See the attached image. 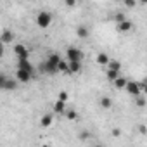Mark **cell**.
Returning a JSON list of instances; mask_svg holds the SVG:
<instances>
[{
  "label": "cell",
  "mask_w": 147,
  "mask_h": 147,
  "mask_svg": "<svg viewBox=\"0 0 147 147\" xmlns=\"http://www.w3.org/2000/svg\"><path fill=\"white\" fill-rule=\"evenodd\" d=\"M125 88H126V92H128L130 95H133V97H138V95L142 94L140 88H138V83H137V82H126Z\"/></svg>",
  "instance_id": "8992f818"
},
{
  "label": "cell",
  "mask_w": 147,
  "mask_h": 147,
  "mask_svg": "<svg viewBox=\"0 0 147 147\" xmlns=\"http://www.w3.org/2000/svg\"><path fill=\"white\" fill-rule=\"evenodd\" d=\"M18 69H23L30 75H35V66L28 61V59H18Z\"/></svg>",
  "instance_id": "277c9868"
},
{
  "label": "cell",
  "mask_w": 147,
  "mask_h": 147,
  "mask_svg": "<svg viewBox=\"0 0 147 147\" xmlns=\"http://www.w3.org/2000/svg\"><path fill=\"white\" fill-rule=\"evenodd\" d=\"M18 82L16 80H11V78H7L5 80V83H4V90H16L18 88Z\"/></svg>",
  "instance_id": "4fadbf2b"
},
{
  "label": "cell",
  "mask_w": 147,
  "mask_h": 147,
  "mask_svg": "<svg viewBox=\"0 0 147 147\" xmlns=\"http://www.w3.org/2000/svg\"><path fill=\"white\" fill-rule=\"evenodd\" d=\"M66 57L69 59V62H82L83 52H82L80 49H76V47H69V49L66 50Z\"/></svg>",
  "instance_id": "3957f363"
},
{
  "label": "cell",
  "mask_w": 147,
  "mask_h": 147,
  "mask_svg": "<svg viewBox=\"0 0 147 147\" xmlns=\"http://www.w3.org/2000/svg\"><path fill=\"white\" fill-rule=\"evenodd\" d=\"M0 40H2L4 45H5V43H11V42H14V33H12L11 30H4L2 35H0Z\"/></svg>",
  "instance_id": "9c48e42d"
},
{
  "label": "cell",
  "mask_w": 147,
  "mask_h": 147,
  "mask_svg": "<svg viewBox=\"0 0 147 147\" xmlns=\"http://www.w3.org/2000/svg\"><path fill=\"white\" fill-rule=\"evenodd\" d=\"M113 135H114V137H119V135H121V130H119V128H114V130H113Z\"/></svg>",
  "instance_id": "484cf974"
},
{
  "label": "cell",
  "mask_w": 147,
  "mask_h": 147,
  "mask_svg": "<svg viewBox=\"0 0 147 147\" xmlns=\"http://www.w3.org/2000/svg\"><path fill=\"white\" fill-rule=\"evenodd\" d=\"M14 54L18 55V59H28V55H30L28 49H26L23 43H16V45H14Z\"/></svg>",
  "instance_id": "5b68a950"
},
{
  "label": "cell",
  "mask_w": 147,
  "mask_h": 147,
  "mask_svg": "<svg viewBox=\"0 0 147 147\" xmlns=\"http://www.w3.org/2000/svg\"><path fill=\"white\" fill-rule=\"evenodd\" d=\"M76 35H78V38H87V36H88L87 26H78V28H76Z\"/></svg>",
  "instance_id": "ac0fdd59"
},
{
  "label": "cell",
  "mask_w": 147,
  "mask_h": 147,
  "mask_svg": "<svg viewBox=\"0 0 147 147\" xmlns=\"http://www.w3.org/2000/svg\"><path fill=\"white\" fill-rule=\"evenodd\" d=\"M52 121H54V113H45V114L42 116V119H40V125H42L43 128H49V126L52 125Z\"/></svg>",
  "instance_id": "ba28073f"
},
{
  "label": "cell",
  "mask_w": 147,
  "mask_h": 147,
  "mask_svg": "<svg viewBox=\"0 0 147 147\" xmlns=\"http://www.w3.org/2000/svg\"><path fill=\"white\" fill-rule=\"evenodd\" d=\"M107 69H109V71H118V73H119V69H121V62H119V61H109Z\"/></svg>",
  "instance_id": "2e32d148"
},
{
  "label": "cell",
  "mask_w": 147,
  "mask_h": 147,
  "mask_svg": "<svg viewBox=\"0 0 147 147\" xmlns=\"http://www.w3.org/2000/svg\"><path fill=\"white\" fill-rule=\"evenodd\" d=\"M67 73V62L64 61V59H61L59 61V64H57V73Z\"/></svg>",
  "instance_id": "ffe728a7"
},
{
  "label": "cell",
  "mask_w": 147,
  "mask_h": 147,
  "mask_svg": "<svg viewBox=\"0 0 147 147\" xmlns=\"http://www.w3.org/2000/svg\"><path fill=\"white\" fill-rule=\"evenodd\" d=\"M94 147H106V145H102V144H97V145H94Z\"/></svg>",
  "instance_id": "f546056e"
},
{
  "label": "cell",
  "mask_w": 147,
  "mask_h": 147,
  "mask_svg": "<svg viewBox=\"0 0 147 147\" xmlns=\"http://www.w3.org/2000/svg\"><path fill=\"white\" fill-rule=\"evenodd\" d=\"M5 80H7V76L4 75V73H0V88H4V83H5Z\"/></svg>",
  "instance_id": "d4e9b609"
},
{
  "label": "cell",
  "mask_w": 147,
  "mask_h": 147,
  "mask_svg": "<svg viewBox=\"0 0 147 147\" xmlns=\"http://www.w3.org/2000/svg\"><path fill=\"white\" fill-rule=\"evenodd\" d=\"M50 23H52V14L49 11H42L36 14V24L40 28H47V26H50Z\"/></svg>",
  "instance_id": "7a4b0ae2"
},
{
  "label": "cell",
  "mask_w": 147,
  "mask_h": 147,
  "mask_svg": "<svg viewBox=\"0 0 147 147\" xmlns=\"http://www.w3.org/2000/svg\"><path fill=\"white\" fill-rule=\"evenodd\" d=\"M106 76H107V80H111V82H114L118 76H119V73L118 71H109L107 69V73H106Z\"/></svg>",
  "instance_id": "44dd1931"
},
{
  "label": "cell",
  "mask_w": 147,
  "mask_h": 147,
  "mask_svg": "<svg viewBox=\"0 0 147 147\" xmlns=\"http://www.w3.org/2000/svg\"><path fill=\"white\" fill-rule=\"evenodd\" d=\"M57 100H61V102H66L67 100V92H59V95H57Z\"/></svg>",
  "instance_id": "7402d4cb"
},
{
  "label": "cell",
  "mask_w": 147,
  "mask_h": 147,
  "mask_svg": "<svg viewBox=\"0 0 147 147\" xmlns=\"http://www.w3.org/2000/svg\"><path fill=\"white\" fill-rule=\"evenodd\" d=\"M125 19H126V16H125L123 12H118V14L114 16V21H116V23H121V21H125Z\"/></svg>",
  "instance_id": "603a6c76"
},
{
  "label": "cell",
  "mask_w": 147,
  "mask_h": 147,
  "mask_svg": "<svg viewBox=\"0 0 147 147\" xmlns=\"http://www.w3.org/2000/svg\"><path fill=\"white\" fill-rule=\"evenodd\" d=\"M59 61H61V55H59V54H50L49 59L40 66V69H42L43 73H49V75H55V73H57V64H59Z\"/></svg>",
  "instance_id": "6da1fadb"
},
{
  "label": "cell",
  "mask_w": 147,
  "mask_h": 147,
  "mask_svg": "<svg viewBox=\"0 0 147 147\" xmlns=\"http://www.w3.org/2000/svg\"><path fill=\"white\" fill-rule=\"evenodd\" d=\"M82 71V62H67V73L69 75H75V73Z\"/></svg>",
  "instance_id": "8fae6325"
},
{
  "label": "cell",
  "mask_w": 147,
  "mask_h": 147,
  "mask_svg": "<svg viewBox=\"0 0 147 147\" xmlns=\"http://www.w3.org/2000/svg\"><path fill=\"white\" fill-rule=\"evenodd\" d=\"M109 55L106 54V52H100V54H97V64H100V66H107L109 64Z\"/></svg>",
  "instance_id": "7c38bea8"
},
{
  "label": "cell",
  "mask_w": 147,
  "mask_h": 147,
  "mask_svg": "<svg viewBox=\"0 0 147 147\" xmlns=\"http://www.w3.org/2000/svg\"><path fill=\"white\" fill-rule=\"evenodd\" d=\"M137 104H138V106H144V104H145V99H144V97H140V99L137 100Z\"/></svg>",
  "instance_id": "4316f807"
},
{
  "label": "cell",
  "mask_w": 147,
  "mask_h": 147,
  "mask_svg": "<svg viewBox=\"0 0 147 147\" xmlns=\"http://www.w3.org/2000/svg\"><path fill=\"white\" fill-rule=\"evenodd\" d=\"M42 147H49V145H42Z\"/></svg>",
  "instance_id": "4dcf8cb0"
},
{
  "label": "cell",
  "mask_w": 147,
  "mask_h": 147,
  "mask_svg": "<svg viewBox=\"0 0 147 147\" xmlns=\"http://www.w3.org/2000/svg\"><path fill=\"white\" fill-rule=\"evenodd\" d=\"M113 106V100H111V97H100V107H104V109H109Z\"/></svg>",
  "instance_id": "d6986e66"
},
{
  "label": "cell",
  "mask_w": 147,
  "mask_h": 147,
  "mask_svg": "<svg viewBox=\"0 0 147 147\" xmlns=\"http://www.w3.org/2000/svg\"><path fill=\"white\" fill-rule=\"evenodd\" d=\"M66 5H69V7H73V5H75V2H73V0H67V2H66Z\"/></svg>",
  "instance_id": "f1b7e54d"
},
{
  "label": "cell",
  "mask_w": 147,
  "mask_h": 147,
  "mask_svg": "<svg viewBox=\"0 0 147 147\" xmlns=\"http://www.w3.org/2000/svg\"><path fill=\"white\" fill-rule=\"evenodd\" d=\"M31 76H33V75H30V73H26V71H23V69H18V71H16V82H18V83H28V82L31 80Z\"/></svg>",
  "instance_id": "52a82bcc"
},
{
  "label": "cell",
  "mask_w": 147,
  "mask_h": 147,
  "mask_svg": "<svg viewBox=\"0 0 147 147\" xmlns=\"http://www.w3.org/2000/svg\"><path fill=\"white\" fill-rule=\"evenodd\" d=\"M78 138H80V140H87V138H90V131H82V133L78 135Z\"/></svg>",
  "instance_id": "cb8c5ba5"
},
{
  "label": "cell",
  "mask_w": 147,
  "mask_h": 147,
  "mask_svg": "<svg viewBox=\"0 0 147 147\" xmlns=\"http://www.w3.org/2000/svg\"><path fill=\"white\" fill-rule=\"evenodd\" d=\"M0 55H4V43H2V40H0Z\"/></svg>",
  "instance_id": "83f0119b"
},
{
  "label": "cell",
  "mask_w": 147,
  "mask_h": 147,
  "mask_svg": "<svg viewBox=\"0 0 147 147\" xmlns=\"http://www.w3.org/2000/svg\"><path fill=\"white\" fill-rule=\"evenodd\" d=\"M126 82H128L126 78H123V76H118V78H116V80H114L113 83H114V87H116L118 90H121V88H125V85H126Z\"/></svg>",
  "instance_id": "9a60e30c"
},
{
  "label": "cell",
  "mask_w": 147,
  "mask_h": 147,
  "mask_svg": "<svg viewBox=\"0 0 147 147\" xmlns=\"http://www.w3.org/2000/svg\"><path fill=\"white\" fill-rule=\"evenodd\" d=\"M64 114H66V118H67V119H71V121L78 119V113H76L75 109H66V111H64Z\"/></svg>",
  "instance_id": "e0dca14e"
},
{
  "label": "cell",
  "mask_w": 147,
  "mask_h": 147,
  "mask_svg": "<svg viewBox=\"0 0 147 147\" xmlns=\"http://www.w3.org/2000/svg\"><path fill=\"white\" fill-rule=\"evenodd\" d=\"M64 111H66V102L57 100V102L54 104V113H57V114H64Z\"/></svg>",
  "instance_id": "5bb4252c"
},
{
  "label": "cell",
  "mask_w": 147,
  "mask_h": 147,
  "mask_svg": "<svg viewBox=\"0 0 147 147\" xmlns=\"http://www.w3.org/2000/svg\"><path fill=\"white\" fill-rule=\"evenodd\" d=\"M131 28H133V23H131V21H128V19H125V21L118 23V31H121V33H128Z\"/></svg>",
  "instance_id": "30bf717a"
}]
</instances>
